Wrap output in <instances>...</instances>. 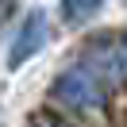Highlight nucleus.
Returning a JSON list of instances; mask_svg holds the SVG:
<instances>
[{"mask_svg":"<svg viewBox=\"0 0 127 127\" xmlns=\"http://www.w3.org/2000/svg\"><path fill=\"white\" fill-rule=\"evenodd\" d=\"M54 96H58L62 104H69V108H85V112H93V108H100V104L108 100V89H104L100 73H93L89 65H73V69L58 73V81H54Z\"/></svg>","mask_w":127,"mask_h":127,"instance_id":"nucleus-1","label":"nucleus"},{"mask_svg":"<svg viewBox=\"0 0 127 127\" xmlns=\"http://www.w3.org/2000/svg\"><path fill=\"white\" fill-rule=\"evenodd\" d=\"M50 39V23H46V12L42 8H31L23 16V23H19L16 39H12V50H8V69H19V65H27L35 54H39L42 46H46Z\"/></svg>","mask_w":127,"mask_h":127,"instance_id":"nucleus-2","label":"nucleus"},{"mask_svg":"<svg viewBox=\"0 0 127 127\" xmlns=\"http://www.w3.org/2000/svg\"><path fill=\"white\" fill-rule=\"evenodd\" d=\"M96 8H100V0H62V16H65L69 27L89 23V19L96 16Z\"/></svg>","mask_w":127,"mask_h":127,"instance_id":"nucleus-3","label":"nucleus"},{"mask_svg":"<svg viewBox=\"0 0 127 127\" xmlns=\"http://www.w3.org/2000/svg\"><path fill=\"white\" fill-rule=\"evenodd\" d=\"M116 73L127 77V35L119 39V46H116Z\"/></svg>","mask_w":127,"mask_h":127,"instance_id":"nucleus-4","label":"nucleus"},{"mask_svg":"<svg viewBox=\"0 0 127 127\" xmlns=\"http://www.w3.org/2000/svg\"><path fill=\"white\" fill-rule=\"evenodd\" d=\"M0 4H4V0H0Z\"/></svg>","mask_w":127,"mask_h":127,"instance_id":"nucleus-5","label":"nucleus"}]
</instances>
